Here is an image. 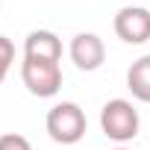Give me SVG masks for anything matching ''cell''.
<instances>
[{
	"instance_id": "obj_1",
	"label": "cell",
	"mask_w": 150,
	"mask_h": 150,
	"mask_svg": "<svg viewBox=\"0 0 150 150\" xmlns=\"http://www.w3.org/2000/svg\"><path fill=\"white\" fill-rule=\"evenodd\" d=\"M47 135L56 141V144H77L83 141V135L88 132V121H86V112L71 103V100H62L56 103L50 112H47Z\"/></svg>"
},
{
	"instance_id": "obj_2",
	"label": "cell",
	"mask_w": 150,
	"mask_h": 150,
	"mask_svg": "<svg viewBox=\"0 0 150 150\" xmlns=\"http://www.w3.org/2000/svg\"><path fill=\"white\" fill-rule=\"evenodd\" d=\"M138 127H141L138 109L124 97H115L100 109V129H103V135L109 141L127 144V141H132L138 135Z\"/></svg>"
},
{
	"instance_id": "obj_3",
	"label": "cell",
	"mask_w": 150,
	"mask_h": 150,
	"mask_svg": "<svg viewBox=\"0 0 150 150\" xmlns=\"http://www.w3.org/2000/svg\"><path fill=\"white\" fill-rule=\"evenodd\" d=\"M21 80H24V86H27L30 94H35V97H56L59 88H62V68H59V62L24 56V62H21Z\"/></svg>"
},
{
	"instance_id": "obj_4",
	"label": "cell",
	"mask_w": 150,
	"mask_h": 150,
	"mask_svg": "<svg viewBox=\"0 0 150 150\" xmlns=\"http://www.w3.org/2000/svg\"><path fill=\"white\" fill-rule=\"evenodd\" d=\"M115 35L124 44H144L150 38V9L124 6L115 15Z\"/></svg>"
},
{
	"instance_id": "obj_5",
	"label": "cell",
	"mask_w": 150,
	"mask_h": 150,
	"mask_svg": "<svg viewBox=\"0 0 150 150\" xmlns=\"http://www.w3.org/2000/svg\"><path fill=\"white\" fill-rule=\"evenodd\" d=\"M68 56L80 71H97L106 62V44L94 33H77L68 44Z\"/></svg>"
},
{
	"instance_id": "obj_6",
	"label": "cell",
	"mask_w": 150,
	"mask_h": 150,
	"mask_svg": "<svg viewBox=\"0 0 150 150\" xmlns=\"http://www.w3.org/2000/svg\"><path fill=\"white\" fill-rule=\"evenodd\" d=\"M24 56L30 59H47V62H59L62 59V38L50 30H33L24 38Z\"/></svg>"
},
{
	"instance_id": "obj_7",
	"label": "cell",
	"mask_w": 150,
	"mask_h": 150,
	"mask_svg": "<svg viewBox=\"0 0 150 150\" xmlns=\"http://www.w3.org/2000/svg\"><path fill=\"white\" fill-rule=\"evenodd\" d=\"M127 88L132 91L135 100L141 103H150V53L135 59L127 71Z\"/></svg>"
},
{
	"instance_id": "obj_8",
	"label": "cell",
	"mask_w": 150,
	"mask_h": 150,
	"mask_svg": "<svg viewBox=\"0 0 150 150\" xmlns=\"http://www.w3.org/2000/svg\"><path fill=\"white\" fill-rule=\"evenodd\" d=\"M12 62H15V44H12V38L0 35V86H3V80H6Z\"/></svg>"
},
{
	"instance_id": "obj_9",
	"label": "cell",
	"mask_w": 150,
	"mask_h": 150,
	"mask_svg": "<svg viewBox=\"0 0 150 150\" xmlns=\"http://www.w3.org/2000/svg\"><path fill=\"white\" fill-rule=\"evenodd\" d=\"M0 150H33V144L21 132H3L0 135Z\"/></svg>"
},
{
	"instance_id": "obj_10",
	"label": "cell",
	"mask_w": 150,
	"mask_h": 150,
	"mask_svg": "<svg viewBox=\"0 0 150 150\" xmlns=\"http://www.w3.org/2000/svg\"><path fill=\"white\" fill-rule=\"evenodd\" d=\"M112 150H129V147H124V144H121V147H112Z\"/></svg>"
}]
</instances>
